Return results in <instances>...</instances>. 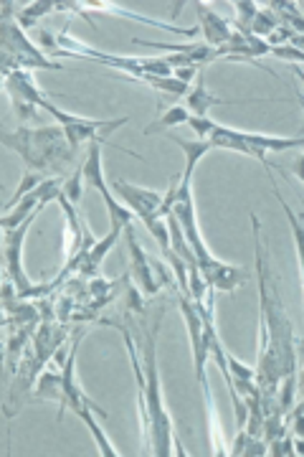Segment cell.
<instances>
[{"instance_id":"obj_24","label":"cell","mask_w":304,"mask_h":457,"mask_svg":"<svg viewBox=\"0 0 304 457\" xmlns=\"http://www.w3.org/2000/svg\"><path fill=\"white\" fill-rule=\"evenodd\" d=\"M269 54H274L276 59H284V62H292V64H302L304 62V51L294 49V46H276Z\"/></svg>"},{"instance_id":"obj_13","label":"cell","mask_w":304,"mask_h":457,"mask_svg":"<svg viewBox=\"0 0 304 457\" xmlns=\"http://www.w3.org/2000/svg\"><path fill=\"white\" fill-rule=\"evenodd\" d=\"M125 239L129 246V279L135 282V287L140 290V295H152L160 293V282L155 279V264L147 260V254L143 252V245L137 242V231H135V221L122 228Z\"/></svg>"},{"instance_id":"obj_14","label":"cell","mask_w":304,"mask_h":457,"mask_svg":"<svg viewBox=\"0 0 304 457\" xmlns=\"http://www.w3.org/2000/svg\"><path fill=\"white\" fill-rule=\"evenodd\" d=\"M246 102H261V99H221L216 95H210V89L206 87V79H203V71L195 77V82L188 89L185 95V110L193 114V117H209L210 107H226V104H246Z\"/></svg>"},{"instance_id":"obj_15","label":"cell","mask_w":304,"mask_h":457,"mask_svg":"<svg viewBox=\"0 0 304 457\" xmlns=\"http://www.w3.org/2000/svg\"><path fill=\"white\" fill-rule=\"evenodd\" d=\"M195 11H198V18H201L198 33H203V44L210 46V49L226 46L231 41V36H234L231 23L224 16H218L216 11H210L206 3H195Z\"/></svg>"},{"instance_id":"obj_22","label":"cell","mask_w":304,"mask_h":457,"mask_svg":"<svg viewBox=\"0 0 304 457\" xmlns=\"http://www.w3.org/2000/svg\"><path fill=\"white\" fill-rule=\"evenodd\" d=\"M279 26V21H276V16H274L269 8H259V13L254 16V21H251V26H249V33L251 36H257V38H267L269 33L274 31Z\"/></svg>"},{"instance_id":"obj_27","label":"cell","mask_w":304,"mask_h":457,"mask_svg":"<svg viewBox=\"0 0 304 457\" xmlns=\"http://www.w3.org/2000/svg\"><path fill=\"white\" fill-rule=\"evenodd\" d=\"M8 323V318H5V311H3V305H0V326H5Z\"/></svg>"},{"instance_id":"obj_19","label":"cell","mask_w":304,"mask_h":457,"mask_svg":"<svg viewBox=\"0 0 304 457\" xmlns=\"http://www.w3.org/2000/svg\"><path fill=\"white\" fill-rule=\"evenodd\" d=\"M269 180H272V186H274V196H276L279 206L284 209V213H287V219H289V224H292V234H294V254H297V267L302 270V224H300V216L292 212V206H289L287 201L282 198V194H279V188H276V180H274L272 173H269Z\"/></svg>"},{"instance_id":"obj_18","label":"cell","mask_w":304,"mask_h":457,"mask_svg":"<svg viewBox=\"0 0 304 457\" xmlns=\"http://www.w3.org/2000/svg\"><path fill=\"white\" fill-rule=\"evenodd\" d=\"M53 11H56L53 0H36V3H29L21 11H16V23L21 29H33V26H38L41 18L53 13Z\"/></svg>"},{"instance_id":"obj_5","label":"cell","mask_w":304,"mask_h":457,"mask_svg":"<svg viewBox=\"0 0 304 457\" xmlns=\"http://www.w3.org/2000/svg\"><path fill=\"white\" fill-rule=\"evenodd\" d=\"M210 147L216 150H231V153H239L246 158H254L259 163H264V168H279V165L269 163L267 153H282V150H292V147H304V137H276V135H259V132H241L236 128H226L213 122L209 137Z\"/></svg>"},{"instance_id":"obj_23","label":"cell","mask_w":304,"mask_h":457,"mask_svg":"<svg viewBox=\"0 0 304 457\" xmlns=\"http://www.w3.org/2000/svg\"><path fill=\"white\" fill-rule=\"evenodd\" d=\"M64 196L71 206H77V209H79L81 196H84V188H81V165L74 170V173H69V176L64 179Z\"/></svg>"},{"instance_id":"obj_6","label":"cell","mask_w":304,"mask_h":457,"mask_svg":"<svg viewBox=\"0 0 304 457\" xmlns=\"http://www.w3.org/2000/svg\"><path fill=\"white\" fill-rule=\"evenodd\" d=\"M16 5L18 3H0V49L8 51L16 59L21 71H33V69L59 71V69H66L64 64L48 59L46 54L23 33V29L16 23Z\"/></svg>"},{"instance_id":"obj_7","label":"cell","mask_w":304,"mask_h":457,"mask_svg":"<svg viewBox=\"0 0 304 457\" xmlns=\"http://www.w3.org/2000/svg\"><path fill=\"white\" fill-rule=\"evenodd\" d=\"M38 110H46V112L56 120V125L62 128L66 143H69L71 150H79L81 145H89V143L110 145L107 137H110L114 130H119L122 125H127L129 122L127 114H125V117H114V120H92V117H79V114L64 112V110H59L48 97L41 99Z\"/></svg>"},{"instance_id":"obj_29","label":"cell","mask_w":304,"mask_h":457,"mask_svg":"<svg viewBox=\"0 0 304 457\" xmlns=\"http://www.w3.org/2000/svg\"><path fill=\"white\" fill-rule=\"evenodd\" d=\"M3 188H5V186H3V180H0V191H3Z\"/></svg>"},{"instance_id":"obj_11","label":"cell","mask_w":304,"mask_h":457,"mask_svg":"<svg viewBox=\"0 0 304 457\" xmlns=\"http://www.w3.org/2000/svg\"><path fill=\"white\" fill-rule=\"evenodd\" d=\"M177 305H180V315L188 328V338H191L193 348V366H195V378L198 384H203L209 374H206V361H209V341H206V323L201 311L193 305L191 295L177 293Z\"/></svg>"},{"instance_id":"obj_21","label":"cell","mask_w":304,"mask_h":457,"mask_svg":"<svg viewBox=\"0 0 304 457\" xmlns=\"http://www.w3.org/2000/svg\"><path fill=\"white\" fill-rule=\"evenodd\" d=\"M41 180H44V176H41V173H33V170H29V173L23 176V180L18 183V188L13 191V196H11L8 201H5V204H3V212H11V209H13L16 204H21L23 198L31 194L33 188H36V186H38Z\"/></svg>"},{"instance_id":"obj_12","label":"cell","mask_w":304,"mask_h":457,"mask_svg":"<svg viewBox=\"0 0 304 457\" xmlns=\"http://www.w3.org/2000/svg\"><path fill=\"white\" fill-rule=\"evenodd\" d=\"M112 194L117 198H122L125 201V206H127L132 216L140 221V224H150L152 219H162L158 209H160L162 204V194L160 191H150V188H143V186H135V183H129V180L117 179L112 183Z\"/></svg>"},{"instance_id":"obj_26","label":"cell","mask_w":304,"mask_h":457,"mask_svg":"<svg viewBox=\"0 0 304 457\" xmlns=\"http://www.w3.org/2000/svg\"><path fill=\"white\" fill-rule=\"evenodd\" d=\"M267 455V442L261 437H249L246 447H243V457H261Z\"/></svg>"},{"instance_id":"obj_4","label":"cell","mask_w":304,"mask_h":457,"mask_svg":"<svg viewBox=\"0 0 304 457\" xmlns=\"http://www.w3.org/2000/svg\"><path fill=\"white\" fill-rule=\"evenodd\" d=\"M0 145L13 150L21 155V161L29 165V170L41 173L44 179L53 176H66L64 168L77 155V150H71L66 143L64 132L59 125H18V128H5L0 122Z\"/></svg>"},{"instance_id":"obj_9","label":"cell","mask_w":304,"mask_h":457,"mask_svg":"<svg viewBox=\"0 0 304 457\" xmlns=\"http://www.w3.org/2000/svg\"><path fill=\"white\" fill-rule=\"evenodd\" d=\"M3 89L8 92L13 114H16L21 125H26V122H36V125H41L38 104H41V99L46 97V92L36 84L31 71H13V74H8V77H5V84H3Z\"/></svg>"},{"instance_id":"obj_16","label":"cell","mask_w":304,"mask_h":457,"mask_svg":"<svg viewBox=\"0 0 304 457\" xmlns=\"http://www.w3.org/2000/svg\"><path fill=\"white\" fill-rule=\"evenodd\" d=\"M168 140H173V143L183 150V155H185V170H183L180 179L193 180V173H195L198 161H203L210 150H213L210 143L209 140H185V137H177V135H168Z\"/></svg>"},{"instance_id":"obj_25","label":"cell","mask_w":304,"mask_h":457,"mask_svg":"<svg viewBox=\"0 0 304 457\" xmlns=\"http://www.w3.org/2000/svg\"><path fill=\"white\" fill-rule=\"evenodd\" d=\"M188 125L193 128V132H195V137L198 140H206L209 137L210 128H213V120L210 117H188Z\"/></svg>"},{"instance_id":"obj_20","label":"cell","mask_w":304,"mask_h":457,"mask_svg":"<svg viewBox=\"0 0 304 457\" xmlns=\"http://www.w3.org/2000/svg\"><path fill=\"white\" fill-rule=\"evenodd\" d=\"M152 89H158V92H165V95H170V97H185L188 95V89H191V84L180 82L176 77H147V82Z\"/></svg>"},{"instance_id":"obj_28","label":"cell","mask_w":304,"mask_h":457,"mask_svg":"<svg viewBox=\"0 0 304 457\" xmlns=\"http://www.w3.org/2000/svg\"><path fill=\"white\" fill-rule=\"evenodd\" d=\"M0 212H3V204H0ZM0 242H3V234H0Z\"/></svg>"},{"instance_id":"obj_10","label":"cell","mask_w":304,"mask_h":457,"mask_svg":"<svg viewBox=\"0 0 304 457\" xmlns=\"http://www.w3.org/2000/svg\"><path fill=\"white\" fill-rule=\"evenodd\" d=\"M36 216H38V213L29 216L18 228L3 231V249H0V254H3V264H5L8 279L16 285L18 297H23V295L33 287V282L29 279V275L23 272V242H26V237H29V228H31V224L36 221Z\"/></svg>"},{"instance_id":"obj_8","label":"cell","mask_w":304,"mask_h":457,"mask_svg":"<svg viewBox=\"0 0 304 457\" xmlns=\"http://www.w3.org/2000/svg\"><path fill=\"white\" fill-rule=\"evenodd\" d=\"M102 143H89L86 147V158L81 163V179L86 188H94L104 198V206L110 212V228H125L127 224L135 221V216L129 212L127 206H122V201H117L112 194V188L107 186L104 179V163H102Z\"/></svg>"},{"instance_id":"obj_2","label":"cell","mask_w":304,"mask_h":457,"mask_svg":"<svg viewBox=\"0 0 304 457\" xmlns=\"http://www.w3.org/2000/svg\"><path fill=\"white\" fill-rule=\"evenodd\" d=\"M251 239H254V264H257L259 278V326H264L267 330V348L259 351V363L254 371H257L259 394H261V411L272 414V411H282L276 404V389L284 376L297 374V356H300L302 341L294 333L284 300L279 295L276 278L272 275L257 213H251Z\"/></svg>"},{"instance_id":"obj_3","label":"cell","mask_w":304,"mask_h":457,"mask_svg":"<svg viewBox=\"0 0 304 457\" xmlns=\"http://www.w3.org/2000/svg\"><path fill=\"white\" fill-rule=\"evenodd\" d=\"M84 336H86V328H74V338H71V345H69V356H66L64 366L62 369H44L41 376L36 378L31 399L33 402H56L59 404V422H64L66 409L74 411L86 425V429L92 432L99 455L117 457L119 455L117 447L107 440V435L102 432V427L96 422V417L107 420V411L99 407L94 399H89L86 392L79 386V381H77V351H79Z\"/></svg>"},{"instance_id":"obj_17","label":"cell","mask_w":304,"mask_h":457,"mask_svg":"<svg viewBox=\"0 0 304 457\" xmlns=\"http://www.w3.org/2000/svg\"><path fill=\"white\" fill-rule=\"evenodd\" d=\"M188 117H191V112H188L183 104H173V107H168V110H165V114H160L155 122H150L147 128H143V135H158V132H168L170 128H176V125L188 122Z\"/></svg>"},{"instance_id":"obj_1","label":"cell","mask_w":304,"mask_h":457,"mask_svg":"<svg viewBox=\"0 0 304 457\" xmlns=\"http://www.w3.org/2000/svg\"><path fill=\"white\" fill-rule=\"evenodd\" d=\"M165 300L162 303H144L137 311L122 308V323L102 320L107 326H117L125 345H127L135 386H137V407H140V427H143L144 455H188L185 447L177 442L173 420L165 409L158 371V336L165 320Z\"/></svg>"}]
</instances>
